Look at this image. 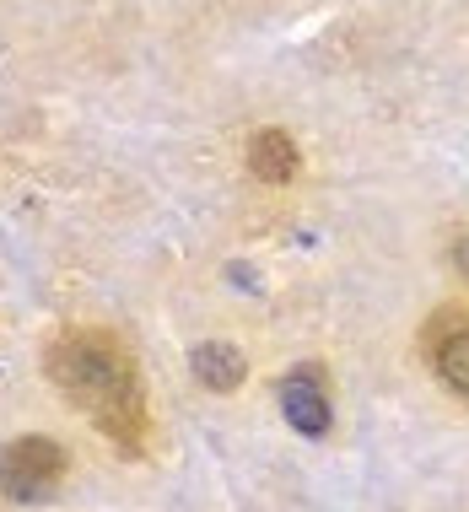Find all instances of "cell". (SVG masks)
<instances>
[{
    "mask_svg": "<svg viewBox=\"0 0 469 512\" xmlns=\"http://www.w3.org/2000/svg\"><path fill=\"white\" fill-rule=\"evenodd\" d=\"M44 378L76 415H87L92 432H103L119 453H146L151 442V405L130 345L108 329L71 324L44 345Z\"/></svg>",
    "mask_w": 469,
    "mask_h": 512,
    "instance_id": "6da1fadb",
    "label": "cell"
},
{
    "mask_svg": "<svg viewBox=\"0 0 469 512\" xmlns=\"http://www.w3.org/2000/svg\"><path fill=\"white\" fill-rule=\"evenodd\" d=\"M65 448L54 437H17L6 448V496L17 507H38L65 486Z\"/></svg>",
    "mask_w": 469,
    "mask_h": 512,
    "instance_id": "7a4b0ae2",
    "label": "cell"
},
{
    "mask_svg": "<svg viewBox=\"0 0 469 512\" xmlns=\"http://www.w3.org/2000/svg\"><path fill=\"white\" fill-rule=\"evenodd\" d=\"M281 410L302 437H324L335 421V399H329V372L319 362H297L281 378Z\"/></svg>",
    "mask_w": 469,
    "mask_h": 512,
    "instance_id": "3957f363",
    "label": "cell"
},
{
    "mask_svg": "<svg viewBox=\"0 0 469 512\" xmlns=\"http://www.w3.org/2000/svg\"><path fill=\"white\" fill-rule=\"evenodd\" d=\"M426 356H432L437 378L469 405V318L453 313L443 329H432V335H426Z\"/></svg>",
    "mask_w": 469,
    "mask_h": 512,
    "instance_id": "277c9868",
    "label": "cell"
},
{
    "mask_svg": "<svg viewBox=\"0 0 469 512\" xmlns=\"http://www.w3.org/2000/svg\"><path fill=\"white\" fill-rule=\"evenodd\" d=\"M248 173L259 178V184H292V178L302 173V151L286 130H275V124H265V130L248 135Z\"/></svg>",
    "mask_w": 469,
    "mask_h": 512,
    "instance_id": "5b68a950",
    "label": "cell"
},
{
    "mask_svg": "<svg viewBox=\"0 0 469 512\" xmlns=\"http://www.w3.org/2000/svg\"><path fill=\"white\" fill-rule=\"evenodd\" d=\"M189 372H195L211 394H232V389H243V378H248V356L232 340H200L195 351H189Z\"/></svg>",
    "mask_w": 469,
    "mask_h": 512,
    "instance_id": "8992f818",
    "label": "cell"
},
{
    "mask_svg": "<svg viewBox=\"0 0 469 512\" xmlns=\"http://www.w3.org/2000/svg\"><path fill=\"white\" fill-rule=\"evenodd\" d=\"M453 265H459V275L469 281V232H459V238H453Z\"/></svg>",
    "mask_w": 469,
    "mask_h": 512,
    "instance_id": "52a82bcc",
    "label": "cell"
}]
</instances>
